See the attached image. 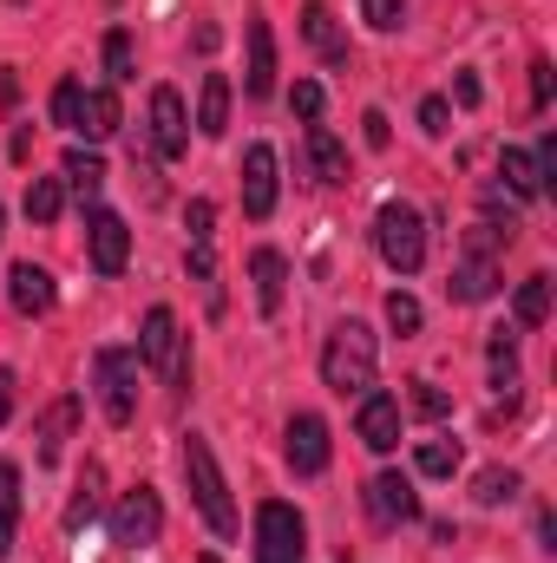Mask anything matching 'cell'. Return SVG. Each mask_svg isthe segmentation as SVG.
<instances>
[{
  "mask_svg": "<svg viewBox=\"0 0 557 563\" xmlns=\"http://www.w3.org/2000/svg\"><path fill=\"white\" fill-rule=\"evenodd\" d=\"M374 374H381V341H374V328L354 321V314L335 321L328 341H321V387L341 394V400H361V394L374 387Z\"/></svg>",
  "mask_w": 557,
  "mask_h": 563,
  "instance_id": "6da1fadb",
  "label": "cell"
},
{
  "mask_svg": "<svg viewBox=\"0 0 557 563\" xmlns=\"http://www.w3.org/2000/svg\"><path fill=\"white\" fill-rule=\"evenodd\" d=\"M184 485H190V505H197V518L217 531V538H237V498H230V478H223V465H217V452H210V439L204 432H184Z\"/></svg>",
  "mask_w": 557,
  "mask_h": 563,
  "instance_id": "7a4b0ae2",
  "label": "cell"
},
{
  "mask_svg": "<svg viewBox=\"0 0 557 563\" xmlns=\"http://www.w3.org/2000/svg\"><path fill=\"white\" fill-rule=\"evenodd\" d=\"M374 250H381V263L394 276H419L426 269V217H419L414 203L387 197L381 217H374Z\"/></svg>",
  "mask_w": 557,
  "mask_h": 563,
  "instance_id": "3957f363",
  "label": "cell"
},
{
  "mask_svg": "<svg viewBox=\"0 0 557 563\" xmlns=\"http://www.w3.org/2000/svg\"><path fill=\"white\" fill-rule=\"evenodd\" d=\"M139 380H144L139 347H99V354H92L99 413H106L112 426H132V420H139Z\"/></svg>",
  "mask_w": 557,
  "mask_h": 563,
  "instance_id": "277c9868",
  "label": "cell"
},
{
  "mask_svg": "<svg viewBox=\"0 0 557 563\" xmlns=\"http://www.w3.org/2000/svg\"><path fill=\"white\" fill-rule=\"evenodd\" d=\"M139 361H144V374H164V380H171V394H177V400L190 394V347H184V334H177V314H171L164 301H157V308H144Z\"/></svg>",
  "mask_w": 557,
  "mask_h": 563,
  "instance_id": "5b68a950",
  "label": "cell"
},
{
  "mask_svg": "<svg viewBox=\"0 0 557 563\" xmlns=\"http://www.w3.org/2000/svg\"><path fill=\"white\" fill-rule=\"evenodd\" d=\"M308 558V525L288 498L256 505V563H302Z\"/></svg>",
  "mask_w": 557,
  "mask_h": 563,
  "instance_id": "8992f818",
  "label": "cell"
},
{
  "mask_svg": "<svg viewBox=\"0 0 557 563\" xmlns=\"http://www.w3.org/2000/svg\"><path fill=\"white\" fill-rule=\"evenodd\" d=\"M106 525H112V544L119 551H144V544L164 538V498L151 485H132V492H119V505H112Z\"/></svg>",
  "mask_w": 557,
  "mask_h": 563,
  "instance_id": "52a82bcc",
  "label": "cell"
},
{
  "mask_svg": "<svg viewBox=\"0 0 557 563\" xmlns=\"http://www.w3.org/2000/svg\"><path fill=\"white\" fill-rule=\"evenodd\" d=\"M282 459H288V472H295V478H321V472H328V459H335L328 420H321V413H295V420L282 426Z\"/></svg>",
  "mask_w": 557,
  "mask_h": 563,
  "instance_id": "ba28073f",
  "label": "cell"
},
{
  "mask_svg": "<svg viewBox=\"0 0 557 563\" xmlns=\"http://www.w3.org/2000/svg\"><path fill=\"white\" fill-rule=\"evenodd\" d=\"M144 144H151V157H164V164L190 151V112H184V92H177V86H157V92H151Z\"/></svg>",
  "mask_w": 557,
  "mask_h": 563,
  "instance_id": "9c48e42d",
  "label": "cell"
},
{
  "mask_svg": "<svg viewBox=\"0 0 557 563\" xmlns=\"http://www.w3.org/2000/svg\"><path fill=\"white\" fill-rule=\"evenodd\" d=\"M361 505H368V518H374L381 531H401V525L419 518V492H414L407 472H374V478L361 485Z\"/></svg>",
  "mask_w": 557,
  "mask_h": 563,
  "instance_id": "30bf717a",
  "label": "cell"
},
{
  "mask_svg": "<svg viewBox=\"0 0 557 563\" xmlns=\"http://www.w3.org/2000/svg\"><path fill=\"white\" fill-rule=\"evenodd\" d=\"M86 256H92L99 276H125V263H132V230H125L119 210H106V203L86 210Z\"/></svg>",
  "mask_w": 557,
  "mask_h": 563,
  "instance_id": "8fae6325",
  "label": "cell"
},
{
  "mask_svg": "<svg viewBox=\"0 0 557 563\" xmlns=\"http://www.w3.org/2000/svg\"><path fill=\"white\" fill-rule=\"evenodd\" d=\"M354 439H361L368 452H394V445H401V394L368 387L361 407H354Z\"/></svg>",
  "mask_w": 557,
  "mask_h": 563,
  "instance_id": "7c38bea8",
  "label": "cell"
},
{
  "mask_svg": "<svg viewBox=\"0 0 557 563\" xmlns=\"http://www.w3.org/2000/svg\"><path fill=\"white\" fill-rule=\"evenodd\" d=\"M276 151L270 144H250L243 151V217H276V197H282V177H276Z\"/></svg>",
  "mask_w": 557,
  "mask_h": 563,
  "instance_id": "4fadbf2b",
  "label": "cell"
},
{
  "mask_svg": "<svg viewBox=\"0 0 557 563\" xmlns=\"http://www.w3.org/2000/svg\"><path fill=\"white\" fill-rule=\"evenodd\" d=\"M243 46H250L243 92H250V99H270V92H276V33H270V20H263V13H250V26H243Z\"/></svg>",
  "mask_w": 557,
  "mask_h": 563,
  "instance_id": "5bb4252c",
  "label": "cell"
},
{
  "mask_svg": "<svg viewBox=\"0 0 557 563\" xmlns=\"http://www.w3.org/2000/svg\"><path fill=\"white\" fill-rule=\"evenodd\" d=\"M7 301H13V314L40 321V314L59 301V288H53V276H46L40 263H13V269H7Z\"/></svg>",
  "mask_w": 557,
  "mask_h": 563,
  "instance_id": "9a60e30c",
  "label": "cell"
},
{
  "mask_svg": "<svg viewBox=\"0 0 557 563\" xmlns=\"http://www.w3.org/2000/svg\"><path fill=\"white\" fill-rule=\"evenodd\" d=\"M73 432H79V400L66 394V400H53V407L40 413V426H33V439H40V445H33V459H40V465H59Z\"/></svg>",
  "mask_w": 557,
  "mask_h": 563,
  "instance_id": "2e32d148",
  "label": "cell"
},
{
  "mask_svg": "<svg viewBox=\"0 0 557 563\" xmlns=\"http://www.w3.org/2000/svg\"><path fill=\"white\" fill-rule=\"evenodd\" d=\"M302 40H308V46H315L328 66H348V59H354V53H348V33H341V20H335L321 0H308V7H302Z\"/></svg>",
  "mask_w": 557,
  "mask_h": 563,
  "instance_id": "e0dca14e",
  "label": "cell"
},
{
  "mask_svg": "<svg viewBox=\"0 0 557 563\" xmlns=\"http://www.w3.org/2000/svg\"><path fill=\"white\" fill-rule=\"evenodd\" d=\"M302 157H308V177H315V184H348V144L335 139L328 125H308Z\"/></svg>",
  "mask_w": 557,
  "mask_h": 563,
  "instance_id": "ac0fdd59",
  "label": "cell"
},
{
  "mask_svg": "<svg viewBox=\"0 0 557 563\" xmlns=\"http://www.w3.org/2000/svg\"><path fill=\"white\" fill-rule=\"evenodd\" d=\"M119 125H125V112H119V92H112V86H86V106H79V125H73V139L99 144V139H112Z\"/></svg>",
  "mask_w": 557,
  "mask_h": 563,
  "instance_id": "d6986e66",
  "label": "cell"
},
{
  "mask_svg": "<svg viewBox=\"0 0 557 563\" xmlns=\"http://www.w3.org/2000/svg\"><path fill=\"white\" fill-rule=\"evenodd\" d=\"M59 184H66L79 203H99V190H106V157H99L92 144H73L66 164H59Z\"/></svg>",
  "mask_w": 557,
  "mask_h": 563,
  "instance_id": "ffe728a7",
  "label": "cell"
},
{
  "mask_svg": "<svg viewBox=\"0 0 557 563\" xmlns=\"http://www.w3.org/2000/svg\"><path fill=\"white\" fill-rule=\"evenodd\" d=\"M250 282H256V308L282 314V295H288V256L282 250H250Z\"/></svg>",
  "mask_w": 557,
  "mask_h": 563,
  "instance_id": "44dd1931",
  "label": "cell"
},
{
  "mask_svg": "<svg viewBox=\"0 0 557 563\" xmlns=\"http://www.w3.org/2000/svg\"><path fill=\"white\" fill-rule=\"evenodd\" d=\"M197 132L204 139L230 132V73H204V86H197Z\"/></svg>",
  "mask_w": 557,
  "mask_h": 563,
  "instance_id": "7402d4cb",
  "label": "cell"
},
{
  "mask_svg": "<svg viewBox=\"0 0 557 563\" xmlns=\"http://www.w3.org/2000/svg\"><path fill=\"white\" fill-rule=\"evenodd\" d=\"M499 177H505V190H512L518 203H538V197H545L538 157H532V151H518V144H505V151H499Z\"/></svg>",
  "mask_w": 557,
  "mask_h": 563,
  "instance_id": "603a6c76",
  "label": "cell"
},
{
  "mask_svg": "<svg viewBox=\"0 0 557 563\" xmlns=\"http://www.w3.org/2000/svg\"><path fill=\"white\" fill-rule=\"evenodd\" d=\"M99 492H106V472L86 459V472H79V485H73V498H66V531H86V525L99 518Z\"/></svg>",
  "mask_w": 557,
  "mask_h": 563,
  "instance_id": "cb8c5ba5",
  "label": "cell"
},
{
  "mask_svg": "<svg viewBox=\"0 0 557 563\" xmlns=\"http://www.w3.org/2000/svg\"><path fill=\"white\" fill-rule=\"evenodd\" d=\"M512 314H518V328H545V321H551V276H545V269L518 282V295H512Z\"/></svg>",
  "mask_w": 557,
  "mask_h": 563,
  "instance_id": "d4e9b609",
  "label": "cell"
},
{
  "mask_svg": "<svg viewBox=\"0 0 557 563\" xmlns=\"http://www.w3.org/2000/svg\"><path fill=\"white\" fill-rule=\"evenodd\" d=\"M525 492V478L512 472V465H485L479 478H472V505H485V511H499V505H512Z\"/></svg>",
  "mask_w": 557,
  "mask_h": 563,
  "instance_id": "484cf974",
  "label": "cell"
},
{
  "mask_svg": "<svg viewBox=\"0 0 557 563\" xmlns=\"http://www.w3.org/2000/svg\"><path fill=\"white\" fill-rule=\"evenodd\" d=\"M13 531H20V465L0 459V563L13 558Z\"/></svg>",
  "mask_w": 557,
  "mask_h": 563,
  "instance_id": "4316f807",
  "label": "cell"
},
{
  "mask_svg": "<svg viewBox=\"0 0 557 563\" xmlns=\"http://www.w3.org/2000/svg\"><path fill=\"white\" fill-rule=\"evenodd\" d=\"M20 210H26L33 223H59V210H66V184H59V177H33Z\"/></svg>",
  "mask_w": 557,
  "mask_h": 563,
  "instance_id": "83f0119b",
  "label": "cell"
},
{
  "mask_svg": "<svg viewBox=\"0 0 557 563\" xmlns=\"http://www.w3.org/2000/svg\"><path fill=\"white\" fill-rule=\"evenodd\" d=\"M414 472L419 478H452L459 472V439H419Z\"/></svg>",
  "mask_w": 557,
  "mask_h": 563,
  "instance_id": "f1b7e54d",
  "label": "cell"
},
{
  "mask_svg": "<svg viewBox=\"0 0 557 563\" xmlns=\"http://www.w3.org/2000/svg\"><path fill=\"white\" fill-rule=\"evenodd\" d=\"M184 269H190V282L204 288V301H210V314H223V282H217V256H210V243H190V256H184Z\"/></svg>",
  "mask_w": 557,
  "mask_h": 563,
  "instance_id": "f546056e",
  "label": "cell"
},
{
  "mask_svg": "<svg viewBox=\"0 0 557 563\" xmlns=\"http://www.w3.org/2000/svg\"><path fill=\"white\" fill-rule=\"evenodd\" d=\"M485 361H492V387H499V394H505V387H518V334L492 328V347H485Z\"/></svg>",
  "mask_w": 557,
  "mask_h": 563,
  "instance_id": "4dcf8cb0",
  "label": "cell"
},
{
  "mask_svg": "<svg viewBox=\"0 0 557 563\" xmlns=\"http://www.w3.org/2000/svg\"><path fill=\"white\" fill-rule=\"evenodd\" d=\"M106 79H112V86L139 79V53H132V33H125V26L106 33Z\"/></svg>",
  "mask_w": 557,
  "mask_h": 563,
  "instance_id": "1f68e13d",
  "label": "cell"
},
{
  "mask_svg": "<svg viewBox=\"0 0 557 563\" xmlns=\"http://www.w3.org/2000/svg\"><path fill=\"white\" fill-rule=\"evenodd\" d=\"M419 321H426V308H419V301L407 295V288H394V295H387V328H394L401 341H414V334H419Z\"/></svg>",
  "mask_w": 557,
  "mask_h": 563,
  "instance_id": "d6a6232c",
  "label": "cell"
},
{
  "mask_svg": "<svg viewBox=\"0 0 557 563\" xmlns=\"http://www.w3.org/2000/svg\"><path fill=\"white\" fill-rule=\"evenodd\" d=\"M321 106H328V92H321L315 79H295V86H288V112H295L302 125H321Z\"/></svg>",
  "mask_w": 557,
  "mask_h": 563,
  "instance_id": "836d02e7",
  "label": "cell"
},
{
  "mask_svg": "<svg viewBox=\"0 0 557 563\" xmlns=\"http://www.w3.org/2000/svg\"><path fill=\"white\" fill-rule=\"evenodd\" d=\"M79 106H86V86H79V79H59V86H53V125L73 132V125H79Z\"/></svg>",
  "mask_w": 557,
  "mask_h": 563,
  "instance_id": "e575fe53",
  "label": "cell"
},
{
  "mask_svg": "<svg viewBox=\"0 0 557 563\" xmlns=\"http://www.w3.org/2000/svg\"><path fill=\"white\" fill-rule=\"evenodd\" d=\"M407 407H414L419 420H446V413H452V394H439L433 380H414V394H407Z\"/></svg>",
  "mask_w": 557,
  "mask_h": 563,
  "instance_id": "d590c367",
  "label": "cell"
},
{
  "mask_svg": "<svg viewBox=\"0 0 557 563\" xmlns=\"http://www.w3.org/2000/svg\"><path fill=\"white\" fill-rule=\"evenodd\" d=\"M419 132H426V139H446V132H452V99H439V92L419 99Z\"/></svg>",
  "mask_w": 557,
  "mask_h": 563,
  "instance_id": "8d00e7d4",
  "label": "cell"
},
{
  "mask_svg": "<svg viewBox=\"0 0 557 563\" xmlns=\"http://www.w3.org/2000/svg\"><path fill=\"white\" fill-rule=\"evenodd\" d=\"M361 20H368L374 33H394V26L407 20V0H361Z\"/></svg>",
  "mask_w": 557,
  "mask_h": 563,
  "instance_id": "74e56055",
  "label": "cell"
},
{
  "mask_svg": "<svg viewBox=\"0 0 557 563\" xmlns=\"http://www.w3.org/2000/svg\"><path fill=\"white\" fill-rule=\"evenodd\" d=\"M184 230H190V243H210V236H217V203L197 197V203L184 210Z\"/></svg>",
  "mask_w": 557,
  "mask_h": 563,
  "instance_id": "f35d334b",
  "label": "cell"
},
{
  "mask_svg": "<svg viewBox=\"0 0 557 563\" xmlns=\"http://www.w3.org/2000/svg\"><path fill=\"white\" fill-rule=\"evenodd\" d=\"M551 106V59H532V112Z\"/></svg>",
  "mask_w": 557,
  "mask_h": 563,
  "instance_id": "ab89813d",
  "label": "cell"
},
{
  "mask_svg": "<svg viewBox=\"0 0 557 563\" xmlns=\"http://www.w3.org/2000/svg\"><path fill=\"white\" fill-rule=\"evenodd\" d=\"M452 99L472 112V106H479V73H459V79H452Z\"/></svg>",
  "mask_w": 557,
  "mask_h": 563,
  "instance_id": "60d3db41",
  "label": "cell"
},
{
  "mask_svg": "<svg viewBox=\"0 0 557 563\" xmlns=\"http://www.w3.org/2000/svg\"><path fill=\"white\" fill-rule=\"evenodd\" d=\"M13 387H20V380H13V367H0V426L13 420Z\"/></svg>",
  "mask_w": 557,
  "mask_h": 563,
  "instance_id": "b9f144b4",
  "label": "cell"
},
{
  "mask_svg": "<svg viewBox=\"0 0 557 563\" xmlns=\"http://www.w3.org/2000/svg\"><path fill=\"white\" fill-rule=\"evenodd\" d=\"M361 125H368V144H374V151H381V144L394 139V132H387V119H381V112H368V119H361Z\"/></svg>",
  "mask_w": 557,
  "mask_h": 563,
  "instance_id": "7bdbcfd3",
  "label": "cell"
},
{
  "mask_svg": "<svg viewBox=\"0 0 557 563\" xmlns=\"http://www.w3.org/2000/svg\"><path fill=\"white\" fill-rule=\"evenodd\" d=\"M13 92H20V79H13V73H0V106H13Z\"/></svg>",
  "mask_w": 557,
  "mask_h": 563,
  "instance_id": "ee69618b",
  "label": "cell"
},
{
  "mask_svg": "<svg viewBox=\"0 0 557 563\" xmlns=\"http://www.w3.org/2000/svg\"><path fill=\"white\" fill-rule=\"evenodd\" d=\"M0 236H7V217H0Z\"/></svg>",
  "mask_w": 557,
  "mask_h": 563,
  "instance_id": "f6af8a7d",
  "label": "cell"
},
{
  "mask_svg": "<svg viewBox=\"0 0 557 563\" xmlns=\"http://www.w3.org/2000/svg\"><path fill=\"white\" fill-rule=\"evenodd\" d=\"M204 563H217V558H204Z\"/></svg>",
  "mask_w": 557,
  "mask_h": 563,
  "instance_id": "bcb514c9",
  "label": "cell"
}]
</instances>
